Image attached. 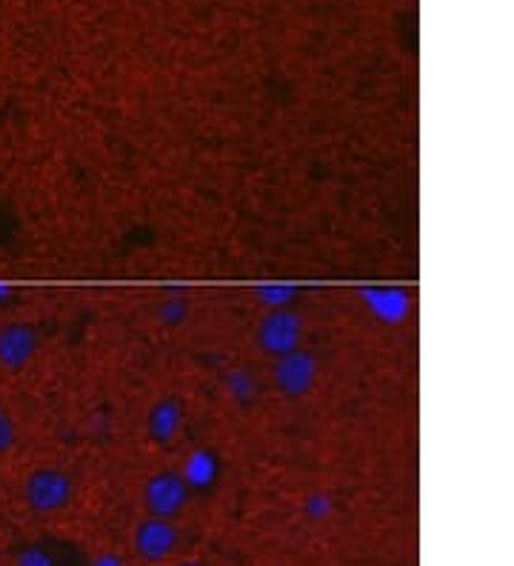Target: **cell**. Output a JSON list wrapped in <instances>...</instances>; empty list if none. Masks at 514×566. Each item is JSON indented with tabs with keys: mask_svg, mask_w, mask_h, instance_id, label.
I'll list each match as a JSON object with an SVG mask.
<instances>
[{
	"mask_svg": "<svg viewBox=\"0 0 514 566\" xmlns=\"http://www.w3.org/2000/svg\"><path fill=\"white\" fill-rule=\"evenodd\" d=\"M21 495L23 503L35 515H57L75 498V484H71V475L57 466H37L23 480Z\"/></svg>",
	"mask_w": 514,
	"mask_h": 566,
	"instance_id": "1",
	"label": "cell"
},
{
	"mask_svg": "<svg viewBox=\"0 0 514 566\" xmlns=\"http://www.w3.org/2000/svg\"><path fill=\"white\" fill-rule=\"evenodd\" d=\"M257 346L269 358H280L286 352L300 349L303 341V318L292 307L286 309H266V315L257 321Z\"/></svg>",
	"mask_w": 514,
	"mask_h": 566,
	"instance_id": "2",
	"label": "cell"
},
{
	"mask_svg": "<svg viewBox=\"0 0 514 566\" xmlns=\"http://www.w3.org/2000/svg\"><path fill=\"white\" fill-rule=\"evenodd\" d=\"M271 384H275V389L283 398H292V401L306 398L314 389V384H317V358L309 349H303V346L294 352H286V355L275 358Z\"/></svg>",
	"mask_w": 514,
	"mask_h": 566,
	"instance_id": "3",
	"label": "cell"
},
{
	"mask_svg": "<svg viewBox=\"0 0 514 566\" xmlns=\"http://www.w3.org/2000/svg\"><path fill=\"white\" fill-rule=\"evenodd\" d=\"M41 332L35 323L9 321L0 323V369L23 373L41 352Z\"/></svg>",
	"mask_w": 514,
	"mask_h": 566,
	"instance_id": "4",
	"label": "cell"
},
{
	"mask_svg": "<svg viewBox=\"0 0 514 566\" xmlns=\"http://www.w3.org/2000/svg\"><path fill=\"white\" fill-rule=\"evenodd\" d=\"M189 484L180 473H157L143 487V503L146 512L155 518H178L189 501Z\"/></svg>",
	"mask_w": 514,
	"mask_h": 566,
	"instance_id": "5",
	"label": "cell"
},
{
	"mask_svg": "<svg viewBox=\"0 0 514 566\" xmlns=\"http://www.w3.org/2000/svg\"><path fill=\"white\" fill-rule=\"evenodd\" d=\"M178 526L169 521V518H143L135 526V535H132V544H135L137 558L146 561V564H160L178 550Z\"/></svg>",
	"mask_w": 514,
	"mask_h": 566,
	"instance_id": "6",
	"label": "cell"
},
{
	"mask_svg": "<svg viewBox=\"0 0 514 566\" xmlns=\"http://www.w3.org/2000/svg\"><path fill=\"white\" fill-rule=\"evenodd\" d=\"M183 430V403L175 395H164L146 412V437L157 446L175 444V437Z\"/></svg>",
	"mask_w": 514,
	"mask_h": 566,
	"instance_id": "7",
	"label": "cell"
},
{
	"mask_svg": "<svg viewBox=\"0 0 514 566\" xmlns=\"http://www.w3.org/2000/svg\"><path fill=\"white\" fill-rule=\"evenodd\" d=\"M364 301L369 307L371 315H378L380 321H400L406 315V298L398 289H366Z\"/></svg>",
	"mask_w": 514,
	"mask_h": 566,
	"instance_id": "8",
	"label": "cell"
},
{
	"mask_svg": "<svg viewBox=\"0 0 514 566\" xmlns=\"http://www.w3.org/2000/svg\"><path fill=\"white\" fill-rule=\"evenodd\" d=\"M217 473H221V460H217V455H214L212 450H194L189 458H186L183 464V478L186 484H189V489L192 487H209L214 478H217Z\"/></svg>",
	"mask_w": 514,
	"mask_h": 566,
	"instance_id": "9",
	"label": "cell"
},
{
	"mask_svg": "<svg viewBox=\"0 0 514 566\" xmlns=\"http://www.w3.org/2000/svg\"><path fill=\"white\" fill-rule=\"evenodd\" d=\"M223 389H226L228 401L237 403V407H249L257 398L255 373L246 369V366H232V369L223 375Z\"/></svg>",
	"mask_w": 514,
	"mask_h": 566,
	"instance_id": "10",
	"label": "cell"
},
{
	"mask_svg": "<svg viewBox=\"0 0 514 566\" xmlns=\"http://www.w3.org/2000/svg\"><path fill=\"white\" fill-rule=\"evenodd\" d=\"M300 289L289 287V284H266V287L255 289V298L260 301V307L266 309H286L298 301Z\"/></svg>",
	"mask_w": 514,
	"mask_h": 566,
	"instance_id": "11",
	"label": "cell"
},
{
	"mask_svg": "<svg viewBox=\"0 0 514 566\" xmlns=\"http://www.w3.org/2000/svg\"><path fill=\"white\" fill-rule=\"evenodd\" d=\"M155 318L164 326H169V330H178V326L186 323V318H189V301H186L183 295H169V298L157 303Z\"/></svg>",
	"mask_w": 514,
	"mask_h": 566,
	"instance_id": "12",
	"label": "cell"
},
{
	"mask_svg": "<svg viewBox=\"0 0 514 566\" xmlns=\"http://www.w3.org/2000/svg\"><path fill=\"white\" fill-rule=\"evenodd\" d=\"M18 437H21V432H18L14 415L7 412V409H0V460L7 458V455H12L14 446H18Z\"/></svg>",
	"mask_w": 514,
	"mask_h": 566,
	"instance_id": "13",
	"label": "cell"
},
{
	"mask_svg": "<svg viewBox=\"0 0 514 566\" xmlns=\"http://www.w3.org/2000/svg\"><path fill=\"white\" fill-rule=\"evenodd\" d=\"M14 566H55V561L43 546H23L14 552Z\"/></svg>",
	"mask_w": 514,
	"mask_h": 566,
	"instance_id": "14",
	"label": "cell"
},
{
	"mask_svg": "<svg viewBox=\"0 0 514 566\" xmlns=\"http://www.w3.org/2000/svg\"><path fill=\"white\" fill-rule=\"evenodd\" d=\"M14 298H18V292H14L12 284H3V280H0V309H7Z\"/></svg>",
	"mask_w": 514,
	"mask_h": 566,
	"instance_id": "15",
	"label": "cell"
},
{
	"mask_svg": "<svg viewBox=\"0 0 514 566\" xmlns=\"http://www.w3.org/2000/svg\"><path fill=\"white\" fill-rule=\"evenodd\" d=\"M94 566H121V558H118V555H100V558L94 561Z\"/></svg>",
	"mask_w": 514,
	"mask_h": 566,
	"instance_id": "16",
	"label": "cell"
},
{
	"mask_svg": "<svg viewBox=\"0 0 514 566\" xmlns=\"http://www.w3.org/2000/svg\"><path fill=\"white\" fill-rule=\"evenodd\" d=\"M178 566H206V564H200V561H180Z\"/></svg>",
	"mask_w": 514,
	"mask_h": 566,
	"instance_id": "17",
	"label": "cell"
}]
</instances>
